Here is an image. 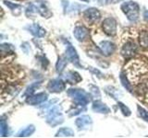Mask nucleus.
<instances>
[{"label":"nucleus","instance_id":"dca6fc26","mask_svg":"<svg viewBox=\"0 0 148 138\" xmlns=\"http://www.w3.org/2000/svg\"><path fill=\"white\" fill-rule=\"evenodd\" d=\"M92 110H95V112H98V113H105V114H108L110 112V109L106 106L105 103L101 102L100 100H96L92 103Z\"/></svg>","mask_w":148,"mask_h":138},{"label":"nucleus","instance_id":"2eb2a0df","mask_svg":"<svg viewBox=\"0 0 148 138\" xmlns=\"http://www.w3.org/2000/svg\"><path fill=\"white\" fill-rule=\"evenodd\" d=\"M28 30H29V31L32 35L37 37V38H43L46 34V30L43 29L39 24H36V23L28 27Z\"/></svg>","mask_w":148,"mask_h":138},{"label":"nucleus","instance_id":"b1692460","mask_svg":"<svg viewBox=\"0 0 148 138\" xmlns=\"http://www.w3.org/2000/svg\"><path fill=\"white\" fill-rule=\"evenodd\" d=\"M41 86V82H35V83H32L31 86H29L27 87V89L24 93V96H31V95H34V91L36 89H38V87Z\"/></svg>","mask_w":148,"mask_h":138},{"label":"nucleus","instance_id":"4be33fe9","mask_svg":"<svg viewBox=\"0 0 148 138\" xmlns=\"http://www.w3.org/2000/svg\"><path fill=\"white\" fill-rule=\"evenodd\" d=\"M66 66H67V58L59 57L57 62V64H56V70H57L58 73H61L64 70V68L66 67Z\"/></svg>","mask_w":148,"mask_h":138},{"label":"nucleus","instance_id":"c85d7f7f","mask_svg":"<svg viewBox=\"0 0 148 138\" xmlns=\"http://www.w3.org/2000/svg\"><path fill=\"white\" fill-rule=\"evenodd\" d=\"M119 109H120V110H121V112L123 113L124 116H130V115H131V110H130V109L127 107L126 105H124L121 102H119Z\"/></svg>","mask_w":148,"mask_h":138},{"label":"nucleus","instance_id":"a878e982","mask_svg":"<svg viewBox=\"0 0 148 138\" xmlns=\"http://www.w3.org/2000/svg\"><path fill=\"white\" fill-rule=\"evenodd\" d=\"M1 53H2V57L4 56L5 54H11L13 53L12 45L8 44V43L1 44Z\"/></svg>","mask_w":148,"mask_h":138},{"label":"nucleus","instance_id":"423d86ee","mask_svg":"<svg viewBox=\"0 0 148 138\" xmlns=\"http://www.w3.org/2000/svg\"><path fill=\"white\" fill-rule=\"evenodd\" d=\"M20 92V87L16 85H9L7 86L6 89H2L1 92V102L4 103L5 101L12 99L14 97H16Z\"/></svg>","mask_w":148,"mask_h":138},{"label":"nucleus","instance_id":"ddd939ff","mask_svg":"<svg viewBox=\"0 0 148 138\" xmlns=\"http://www.w3.org/2000/svg\"><path fill=\"white\" fill-rule=\"evenodd\" d=\"M66 55L67 58L71 61L72 64H74L77 66H80V59H79V55L76 52V50L74 49V47L72 45L69 44L67 46L66 49Z\"/></svg>","mask_w":148,"mask_h":138},{"label":"nucleus","instance_id":"bb28decb","mask_svg":"<svg viewBox=\"0 0 148 138\" xmlns=\"http://www.w3.org/2000/svg\"><path fill=\"white\" fill-rule=\"evenodd\" d=\"M90 92H91V95L94 97V98H95V99H99L100 97H101L100 90L98 89V87H96V86L91 85L90 86Z\"/></svg>","mask_w":148,"mask_h":138},{"label":"nucleus","instance_id":"a211bd4d","mask_svg":"<svg viewBox=\"0 0 148 138\" xmlns=\"http://www.w3.org/2000/svg\"><path fill=\"white\" fill-rule=\"evenodd\" d=\"M69 136H74V131L72 129L68 127L60 128L57 132V135H56V137H69Z\"/></svg>","mask_w":148,"mask_h":138},{"label":"nucleus","instance_id":"f8f14e48","mask_svg":"<svg viewBox=\"0 0 148 138\" xmlns=\"http://www.w3.org/2000/svg\"><path fill=\"white\" fill-rule=\"evenodd\" d=\"M99 48L101 50V53L106 56H109L111 55L116 49V46L113 43L109 41H103L99 43Z\"/></svg>","mask_w":148,"mask_h":138},{"label":"nucleus","instance_id":"20e7f679","mask_svg":"<svg viewBox=\"0 0 148 138\" xmlns=\"http://www.w3.org/2000/svg\"><path fill=\"white\" fill-rule=\"evenodd\" d=\"M61 110H62L61 107L58 105L53 106L48 110L47 116H46V122H48V124H50L51 126H57L63 122L64 119Z\"/></svg>","mask_w":148,"mask_h":138},{"label":"nucleus","instance_id":"4468645a","mask_svg":"<svg viewBox=\"0 0 148 138\" xmlns=\"http://www.w3.org/2000/svg\"><path fill=\"white\" fill-rule=\"evenodd\" d=\"M73 35L79 41H83L89 36V31L84 26H77L73 30Z\"/></svg>","mask_w":148,"mask_h":138},{"label":"nucleus","instance_id":"39448f33","mask_svg":"<svg viewBox=\"0 0 148 138\" xmlns=\"http://www.w3.org/2000/svg\"><path fill=\"white\" fill-rule=\"evenodd\" d=\"M104 32L108 36L113 37L117 34V22L113 18H106L102 23Z\"/></svg>","mask_w":148,"mask_h":138},{"label":"nucleus","instance_id":"9d476101","mask_svg":"<svg viewBox=\"0 0 148 138\" xmlns=\"http://www.w3.org/2000/svg\"><path fill=\"white\" fill-rule=\"evenodd\" d=\"M92 123V120L90 116L88 115H83L76 119L75 124L78 127L79 130H86V129H89Z\"/></svg>","mask_w":148,"mask_h":138},{"label":"nucleus","instance_id":"9b49d317","mask_svg":"<svg viewBox=\"0 0 148 138\" xmlns=\"http://www.w3.org/2000/svg\"><path fill=\"white\" fill-rule=\"evenodd\" d=\"M47 99V94L46 93H38L28 96L26 99V103L30 105H37L44 102Z\"/></svg>","mask_w":148,"mask_h":138},{"label":"nucleus","instance_id":"cd10ccee","mask_svg":"<svg viewBox=\"0 0 148 138\" xmlns=\"http://www.w3.org/2000/svg\"><path fill=\"white\" fill-rule=\"evenodd\" d=\"M138 112H139V115H140V117L143 120V121L148 122V112L147 110L140 107V106H138Z\"/></svg>","mask_w":148,"mask_h":138},{"label":"nucleus","instance_id":"f3484780","mask_svg":"<svg viewBox=\"0 0 148 138\" xmlns=\"http://www.w3.org/2000/svg\"><path fill=\"white\" fill-rule=\"evenodd\" d=\"M64 77L69 84H76V83H79L82 80L80 74L75 71H69L66 75L64 76Z\"/></svg>","mask_w":148,"mask_h":138},{"label":"nucleus","instance_id":"2f4dec72","mask_svg":"<svg viewBox=\"0 0 148 138\" xmlns=\"http://www.w3.org/2000/svg\"><path fill=\"white\" fill-rule=\"evenodd\" d=\"M143 18H145V20L146 21H148V10H145L143 12Z\"/></svg>","mask_w":148,"mask_h":138},{"label":"nucleus","instance_id":"f03ea898","mask_svg":"<svg viewBox=\"0 0 148 138\" xmlns=\"http://www.w3.org/2000/svg\"><path fill=\"white\" fill-rule=\"evenodd\" d=\"M122 12L126 15L127 18L131 21H136L140 15V7L134 1H127L121 6Z\"/></svg>","mask_w":148,"mask_h":138},{"label":"nucleus","instance_id":"7ed1b4c3","mask_svg":"<svg viewBox=\"0 0 148 138\" xmlns=\"http://www.w3.org/2000/svg\"><path fill=\"white\" fill-rule=\"evenodd\" d=\"M68 95L75 101L76 104L86 106L91 101V97L85 90L80 89H71L68 90Z\"/></svg>","mask_w":148,"mask_h":138},{"label":"nucleus","instance_id":"f257e3e1","mask_svg":"<svg viewBox=\"0 0 148 138\" xmlns=\"http://www.w3.org/2000/svg\"><path fill=\"white\" fill-rule=\"evenodd\" d=\"M146 72H147V67L145 66V64L142 62H139L138 60L130 64L126 70L129 79L132 81H137L139 79V77L145 75Z\"/></svg>","mask_w":148,"mask_h":138},{"label":"nucleus","instance_id":"393cba45","mask_svg":"<svg viewBox=\"0 0 148 138\" xmlns=\"http://www.w3.org/2000/svg\"><path fill=\"white\" fill-rule=\"evenodd\" d=\"M0 135L2 137H6L8 135V123L6 122L4 119L1 120L0 122Z\"/></svg>","mask_w":148,"mask_h":138},{"label":"nucleus","instance_id":"6ab92c4d","mask_svg":"<svg viewBox=\"0 0 148 138\" xmlns=\"http://www.w3.org/2000/svg\"><path fill=\"white\" fill-rule=\"evenodd\" d=\"M34 131H35V127L34 125H29V126L25 127L24 129H22V130H21L20 132H18L17 136H18V137L30 136V135H32V133H34Z\"/></svg>","mask_w":148,"mask_h":138},{"label":"nucleus","instance_id":"473e14b6","mask_svg":"<svg viewBox=\"0 0 148 138\" xmlns=\"http://www.w3.org/2000/svg\"><path fill=\"white\" fill-rule=\"evenodd\" d=\"M120 1H122V0H111V2L114 3V4H116V3H119V2H120Z\"/></svg>","mask_w":148,"mask_h":138},{"label":"nucleus","instance_id":"6e6552de","mask_svg":"<svg viewBox=\"0 0 148 138\" xmlns=\"http://www.w3.org/2000/svg\"><path fill=\"white\" fill-rule=\"evenodd\" d=\"M83 18H84V20L88 23L95 24V22H97L100 20L101 14L98 9H96L95 7H90V8H87L86 10L83 12Z\"/></svg>","mask_w":148,"mask_h":138},{"label":"nucleus","instance_id":"c756f323","mask_svg":"<svg viewBox=\"0 0 148 138\" xmlns=\"http://www.w3.org/2000/svg\"><path fill=\"white\" fill-rule=\"evenodd\" d=\"M4 4L6 5V6H7L9 9H11V10H14V9H18V8H21V7L20 6V5L15 4V3L8 2V1H7V0H4Z\"/></svg>","mask_w":148,"mask_h":138},{"label":"nucleus","instance_id":"72a5a7b5","mask_svg":"<svg viewBox=\"0 0 148 138\" xmlns=\"http://www.w3.org/2000/svg\"><path fill=\"white\" fill-rule=\"evenodd\" d=\"M82 1H84V2H87V1H88V0H82Z\"/></svg>","mask_w":148,"mask_h":138},{"label":"nucleus","instance_id":"412c9836","mask_svg":"<svg viewBox=\"0 0 148 138\" xmlns=\"http://www.w3.org/2000/svg\"><path fill=\"white\" fill-rule=\"evenodd\" d=\"M139 43L143 48H148V30H143L139 35Z\"/></svg>","mask_w":148,"mask_h":138},{"label":"nucleus","instance_id":"5701e85b","mask_svg":"<svg viewBox=\"0 0 148 138\" xmlns=\"http://www.w3.org/2000/svg\"><path fill=\"white\" fill-rule=\"evenodd\" d=\"M120 81L122 83V86L126 89L129 92H132V85L129 83V80H128V77L126 76L124 73H121L120 74Z\"/></svg>","mask_w":148,"mask_h":138},{"label":"nucleus","instance_id":"aec40b11","mask_svg":"<svg viewBox=\"0 0 148 138\" xmlns=\"http://www.w3.org/2000/svg\"><path fill=\"white\" fill-rule=\"evenodd\" d=\"M37 9H38V13L44 18H50L52 16V13L49 11V9L45 6V3H40L38 6H37Z\"/></svg>","mask_w":148,"mask_h":138},{"label":"nucleus","instance_id":"0eeeda50","mask_svg":"<svg viewBox=\"0 0 148 138\" xmlns=\"http://www.w3.org/2000/svg\"><path fill=\"white\" fill-rule=\"evenodd\" d=\"M136 53H137V45L135 44L134 41H127V43L122 46L121 52H120L122 56L126 59L133 57L134 55L136 54Z\"/></svg>","mask_w":148,"mask_h":138},{"label":"nucleus","instance_id":"1a4fd4ad","mask_svg":"<svg viewBox=\"0 0 148 138\" xmlns=\"http://www.w3.org/2000/svg\"><path fill=\"white\" fill-rule=\"evenodd\" d=\"M47 89L52 93H59L65 89V83L59 78H56L48 83Z\"/></svg>","mask_w":148,"mask_h":138},{"label":"nucleus","instance_id":"7c9ffc66","mask_svg":"<svg viewBox=\"0 0 148 138\" xmlns=\"http://www.w3.org/2000/svg\"><path fill=\"white\" fill-rule=\"evenodd\" d=\"M109 2H111V0H98V3L102 6H104V5H106L108 4Z\"/></svg>","mask_w":148,"mask_h":138}]
</instances>
